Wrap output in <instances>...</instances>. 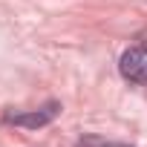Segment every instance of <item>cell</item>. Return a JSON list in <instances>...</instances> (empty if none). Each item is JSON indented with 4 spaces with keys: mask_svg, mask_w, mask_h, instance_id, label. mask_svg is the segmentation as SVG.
<instances>
[{
    "mask_svg": "<svg viewBox=\"0 0 147 147\" xmlns=\"http://www.w3.org/2000/svg\"><path fill=\"white\" fill-rule=\"evenodd\" d=\"M61 113V104L58 101H46L43 107L38 110H29V113H6V124H18V127H46L49 121H55Z\"/></svg>",
    "mask_w": 147,
    "mask_h": 147,
    "instance_id": "2",
    "label": "cell"
},
{
    "mask_svg": "<svg viewBox=\"0 0 147 147\" xmlns=\"http://www.w3.org/2000/svg\"><path fill=\"white\" fill-rule=\"evenodd\" d=\"M121 78L130 84H147V46H133L118 61Z\"/></svg>",
    "mask_w": 147,
    "mask_h": 147,
    "instance_id": "1",
    "label": "cell"
},
{
    "mask_svg": "<svg viewBox=\"0 0 147 147\" xmlns=\"http://www.w3.org/2000/svg\"><path fill=\"white\" fill-rule=\"evenodd\" d=\"M84 147H130V144H118V141H98V138H87Z\"/></svg>",
    "mask_w": 147,
    "mask_h": 147,
    "instance_id": "3",
    "label": "cell"
}]
</instances>
